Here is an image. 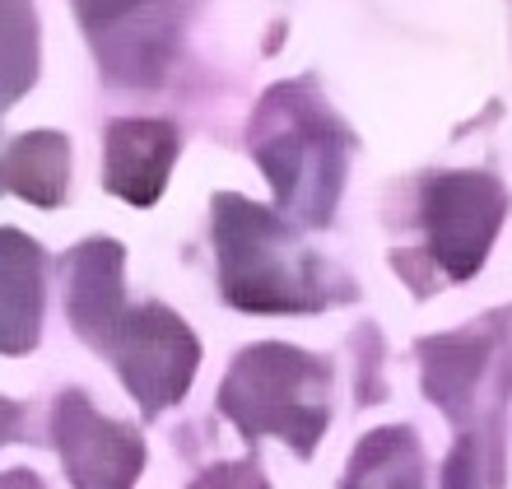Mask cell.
I'll list each match as a JSON object with an SVG mask.
<instances>
[{"label":"cell","instance_id":"cell-1","mask_svg":"<svg viewBox=\"0 0 512 489\" xmlns=\"http://www.w3.org/2000/svg\"><path fill=\"white\" fill-rule=\"evenodd\" d=\"M173 136L163 126H117L108 136V182L126 191V201H154L163 173H168Z\"/></svg>","mask_w":512,"mask_h":489}]
</instances>
